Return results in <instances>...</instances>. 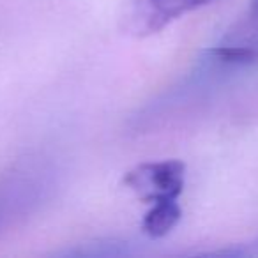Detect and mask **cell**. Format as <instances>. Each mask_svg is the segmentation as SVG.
<instances>
[{"mask_svg":"<svg viewBox=\"0 0 258 258\" xmlns=\"http://www.w3.org/2000/svg\"><path fill=\"white\" fill-rule=\"evenodd\" d=\"M129 249L124 242H117V240H99V242L85 244L82 247H76V249L68 251L66 254H71V256H122V254H127Z\"/></svg>","mask_w":258,"mask_h":258,"instance_id":"obj_4","label":"cell"},{"mask_svg":"<svg viewBox=\"0 0 258 258\" xmlns=\"http://www.w3.org/2000/svg\"><path fill=\"white\" fill-rule=\"evenodd\" d=\"M251 13L254 15V18H258V0H251Z\"/></svg>","mask_w":258,"mask_h":258,"instance_id":"obj_5","label":"cell"},{"mask_svg":"<svg viewBox=\"0 0 258 258\" xmlns=\"http://www.w3.org/2000/svg\"><path fill=\"white\" fill-rule=\"evenodd\" d=\"M186 166L175 159L158 163H144L125 173L124 184L131 191L152 204L165 198H179L184 189Z\"/></svg>","mask_w":258,"mask_h":258,"instance_id":"obj_2","label":"cell"},{"mask_svg":"<svg viewBox=\"0 0 258 258\" xmlns=\"http://www.w3.org/2000/svg\"><path fill=\"white\" fill-rule=\"evenodd\" d=\"M182 211L177 204L175 198H165V200H156L151 204V209L145 214L142 228L152 239H159L172 232L179 223Z\"/></svg>","mask_w":258,"mask_h":258,"instance_id":"obj_3","label":"cell"},{"mask_svg":"<svg viewBox=\"0 0 258 258\" xmlns=\"http://www.w3.org/2000/svg\"><path fill=\"white\" fill-rule=\"evenodd\" d=\"M214 0H127L122 15L125 32L144 37Z\"/></svg>","mask_w":258,"mask_h":258,"instance_id":"obj_1","label":"cell"}]
</instances>
